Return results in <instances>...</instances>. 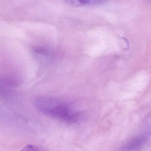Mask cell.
<instances>
[{
    "mask_svg": "<svg viewBox=\"0 0 151 151\" xmlns=\"http://www.w3.org/2000/svg\"><path fill=\"white\" fill-rule=\"evenodd\" d=\"M35 108L43 114L68 123L78 120L79 113L63 100L50 97H40L35 99Z\"/></svg>",
    "mask_w": 151,
    "mask_h": 151,
    "instance_id": "1",
    "label": "cell"
},
{
    "mask_svg": "<svg viewBox=\"0 0 151 151\" xmlns=\"http://www.w3.org/2000/svg\"><path fill=\"white\" fill-rule=\"evenodd\" d=\"M67 5L71 7L99 6L107 2L108 0H63Z\"/></svg>",
    "mask_w": 151,
    "mask_h": 151,
    "instance_id": "2",
    "label": "cell"
},
{
    "mask_svg": "<svg viewBox=\"0 0 151 151\" xmlns=\"http://www.w3.org/2000/svg\"><path fill=\"white\" fill-rule=\"evenodd\" d=\"M147 140V137L141 136L134 138L127 144L120 151H134L140 149L144 145Z\"/></svg>",
    "mask_w": 151,
    "mask_h": 151,
    "instance_id": "3",
    "label": "cell"
},
{
    "mask_svg": "<svg viewBox=\"0 0 151 151\" xmlns=\"http://www.w3.org/2000/svg\"><path fill=\"white\" fill-rule=\"evenodd\" d=\"M13 95L12 88L0 83V98L5 101H10L14 97Z\"/></svg>",
    "mask_w": 151,
    "mask_h": 151,
    "instance_id": "4",
    "label": "cell"
},
{
    "mask_svg": "<svg viewBox=\"0 0 151 151\" xmlns=\"http://www.w3.org/2000/svg\"><path fill=\"white\" fill-rule=\"evenodd\" d=\"M20 151H46L39 146L33 145H28L24 147Z\"/></svg>",
    "mask_w": 151,
    "mask_h": 151,
    "instance_id": "5",
    "label": "cell"
}]
</instances>
